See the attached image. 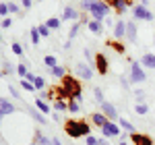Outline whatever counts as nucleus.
<instances>
[{
  "instance_id": "nucleus-1",
  "label": "nucleus",
  "mask_w": 155,
  "mask_h": 145,
  "mask_svg": "<svg viewBox=\"0 0 155 145\" xmlns=\"http://www.w3.org/2000/svg\"><path fill=\"white\" fill-rule=\"evenodd\" d=\"M50 96L52 97L56 96L58 99H62V102H71V99H74V102H83V85L79 83V79L66 75L64 79H60L58 87L50 91Z\"/></svg>"
},
{
  "instance_id": "nucleus-2",
  "label": "nucleus",
  "mask_w": 155,
  "mask_h": 145,
  "mask_svg": "<svg viewBox=\"0 0 155 145\" xmlns=\"http://www.w3.org/2000/svg\"><path fill=\"white\" fill-rule=\"evenodd\" d=\"M64 131L68 137L79 139V137H89L91 135V126L87 124V120H66L64 122Z\"/></svg>"
},
{
  "instance_id": "nucleus-3",
  "label": "nucleus",
  "mask_w": 155,
  "mask_h": 145,
  "mask_svg": "<svg viewBox=\"0 0 155 145\" xmlns=\"http://www.w3.org/2000/svg\"><path fill=\"white\" fill-rule=\"evenodd\" d=\"M87 11L93 15V21H99V23H104V19H106L107 12H110V6H107L104 0H91Z\"/></svg>"
},
{
  "instance_id": "nucleus-4",
  "label": "nucleus",
  "mask_w": 155,
  "mask_h": 145,
  "mask_svg": "<svg viewBox=\"0 0 155 145\" xmlns=\"http://www.w3.org/2000/svg\"><path fill=\"white\" fill-rule=\"evenodd\" d=\"M145 81H147V75L141 69V64L139 62H132L130 64V83H145Z\"/></svg>"
},
{
  "instance_id": "nucleus-5",
  "label": "nucleus",
  "mask_w": 155,
  "mask_h": 145,
  "mask_svg": "<svg viewBox=\"0 0 155 145\" xmlns=\"http://www.w3.org/2000/svg\"><path fill=\"white\" fill-rule=\"evenodd\" d=\"M132 15H134V19H143V21H153V12L149 11L147 6H143V4L134 6V8H132Z\"/></svg>"
},
{
  "instance_id": "nucleus-6",
  "label": "nucleus",
  "mask_w": 155,
  "mask_h": 145,
  "mask_svg": "<svg viewBox=\"0 0 155 145\" xmlns=\"http://www.w3.org/2000/svg\"><path fill=\"white\" fill-rule=\"evenodd\" d=\"M101 106V112L107 116V120H118V110L114 108V104H110V102H104V104H99Z\"/></svg>"
},
{
  "instance_id": "nucleus-7",
  "label": "nucleus",
  "mask_w": 155,
  "mask_h": 145,
  "mask_svg": "<svg viewBox=\"0 0 155 145\" xmlns=\"http://www.w3.org/2000/svg\"><path fill=\"white\" fill-rule=\"evenodd\" d=\"M130 141L134 145H153V139L149 135H141V133H128Z\"/></svg>"
},
{
  "instance_id": "nucleus-8",
  "label": "nucleus",
  "mask_w": 155,
  "mask_h": 145,
  "mask_svg": "<svg viewBox=\"0 0 155 145\" xmlns=\"http://www.w3.org/2000/svg\"><path fill=\"white\" fill-rule=\"evenodd\" d=\"M101 133H104V137H120V129H118V124L107 120L106 124L101 126Z\"/></svg>"
},
{
  "instance_id": "nucleus-9",
  "label": "nucleus",
  "mask_w": 155,
  "mask_h": 145,
  "mask_svg": "<svg viewBox=\"0 0 155 145\" xmlns=\"http://www.w3.org/2000/svg\"><path fill=\"white\" fill-rule=\"evenodd\" d=\"M77 75H79L81 79H85V81H89V79L93 77V71H91V66H89V64L81 62V64H77Z\"/></svg>"
},
{
  "instance_id": "nucleus-10",
  "label": "nucleus",
  "mask_w": 155,
  "mask_h": 145,
  "mask_svg": "<svg viewBox=\"0 0 155 145\" xmlns=\"http://www.w3.org/2000/svg\"><path fill=\"white\" fill-rule=\"evenodd\" d=\"M95 69H97L99 75H106V72H107V60H106L104 54H97V56H95Z\"/></svg>"
},
{
  "instance_id": "nucleus-11",
  "label": "nucleus",
  "mask_w": 155,
  "mask_h": 145,
  "mask_svg": "<svg viewBox=\"0 0 155 145\" xmlns=\"http://www.w3.org/2000/svg\"><path fill=\"white\" fill-rule=\"evenodd\" d=\"M114 37L116 39H122V37H126V23L120 19L118 23L114 25Z\"/></svg>"
},
{
  "instance_id": "nucleus-12",
  "label": "nucleus",
  "mask_w": 155,
  "mask_h": 145,
  "mask_svg": "<svg viewBox=\"0 0 155 145\" xmlns=\"http://www.w3.org/2000/svg\"><path fill=\"white\" fill-rule=\"evenodd\" d=\"M126 39L128 42H137V23L134 21L126 23Z\"/></svg>"
},
{
  "instance_id": "nucleus-13",
  "label": "nucleus",
  "mask_w": 155,
  "mask_h": 145,
  "mask_svg": "<svg viewBox=\"0 0 155 145\" xmlns=\"http://www.w3.org/2000/svg\"><path fill=\"white\" fill-rule=\"evenodd\" d=\"M62 19H64V21H77V19H79V12L74 11L72 6H66V8L62 11Z\"/></svg>"
},
{
  "instance_id": "nucleus-14",
  "label": "nucleus",
  "mask_w": 155,
  "mask_h": 145,
  "mask_svg": "<svg viewBox=\"0 0 155 145\" xmlns=\"http://www.w3.org/2000/svg\"><path fill=\"white\" fill-rule=\"evenodd\" d=\"M141 64H143L145 69H155V54L147 52L143 58H141Z\"/></svg>"
},
{
  "instance_id": "nucleus-15",
  "label": "nucleus",
  "mask_w": 155,
  "mask_h": 145,
  "mask_svg": "<svg viewBox=\"0 0 155 145\" xmlns=\"http://www.w3.org/2000/svg\"><path fill=\"white\" fill-rule=\"evenodd\" d=\"M91 120H93V124H97V126L101 129V126L107 122V116L104 114V112H95V114H91Z\"/></svg>"
},
{
  "instance_id": "nucleus-16",
  "label": "nucleus",
  "mask_w": 155,
  "mask_h": 145,
  "mask_svg": "<svg viewBox=\"0 0 155 145\" xmlns=\"http://www.w3.org/2000/svg\"><path fill=\"white\" fill-rule=\"evenodd\" d=\"M15 112V106H12L11 102H6V99H0V114L4 116V114H12Z\"/></svg>"
},
{
  "instance_id": "nucleus-17",
  "label": "nucleus",
  "mask_w": 155,
  "mask_h": 145,
  "mask_svg": "<svg viewBox=\"0 0 155 145\" xmlns=\"http://www.w3.org/2000/svg\"><path fill=\"white\" fill-rule=\"evenodd\" d=\"M50 72H52V75H54V77H58V79H64V77H66V75H68V72H66V69H64V66H54V69H50Z\"/></svg>"
},
{
  "instance_id": "nucleus-18",
  "label": "nucleus",
  "mask_w": 155,
  "mask_h": 145,
  "mask_svg": "<svg viewBox=\"0 0 155 145\" xmlns=\"http://www.w3.org/2000/svg\"><path fill=\"white\" fill-rule=\"evenodd\" d=\"M87 27H89V31H93V33H97V35L104 31V27H101V23H99V21H89V23H87Z\"/></svg>"
},
{
  "instance_id": "nucleus-19",
  "label": "nucleus",
  "mask_w": 155,
  "mask_h": 145,
  "mask_svg": "<svg viewBox=\"0 0 155 145\" xmlns=\"http://www.w3.org/2000/svg\"><path fill=\"white\" fill-rule=\"evenodd\" d=\"M35 106H37V110H39L41 114H50V106L41 99V97H37V99H35Z\"/></svg>"
},
{
  "instance_id": "nucleus-20",
  "label": "nucleus",
  "mask_w": 155,
  "mask_h": 145,
  "mask_svg": "<svg viewBox=\"0 0 155 145\" xmlns=\"http://www.w3.org/2000/svg\"><path fill=\"white\" fill-rule=\"evenodd\" d=\"M134 110H137V114H147V112H149V106L145 104L143 99H139L137 106H134Z\"/></svg>"
},
{
  "instance_id": "nucleus-21",
  "label": "nucleus",
  "mask_w": 155,
  "mask_h": 145,
  "mask_svg": "<svg viewBox=\"0 0 155 145\" xmlns=\"http://www.w3.org/2000/svg\"><path fill=\"white\" fill-rule=\"evenodd\" d=\"M29 35H31V44H33V46H37V44H39V29H37V27H31V31H29Z\"/></svg>"
},
{
  "instance_id": "nucleus-22",
  "label": "nucleus",
  "mask_w": 155,
  "mask_h": 145,
  "mask_svg": "<svg viewBox=\"0 0 155 145\" xmlns=\"http://www.w3.org/2000/svg\"><path fill=\"white\" fill-rule=\"evenodd\" d=\"M35 143H37V145H52V139L44 137L41 133H37V135H35Z\"/></svg>"
},
{
  "instance_id": "nucleus-23",
  "label": "nucleus",
  "mask_w": 155,
  "mask_h": 145,
  "mask_svg": "<svg viewBox=\"0 0 155 145\" xmlns=\"http://www.w3.org/2000/svg\"><path fill=\"white\" fill-rule=\"evenodd\" d=\"M31 116H33V118H35L39 124H46V122H48L46 114H41V112H35V110H31Z\"/></svg>"
},
{
  "instance_id": "nucleus-24",
  "label": "nucleus",
  "mask_w": 155,
  "mask_h": 145,
  "mask_svg": "<svg viewBox=\"0 0 155 145\" xmlns=\"http://www.w3.org/2000/svg\"><path fill=\"white\" fill-rule=\"evenodd\" d=\"M118 120H120V126H122L124 131H128V133H137V131H134V126H132L126 118H118Z\"/></svg>"
},
{
  "instance_id": "nucleus-25",
  "label": "nucleus",
  "mask_w": 155,
  "mask_h": 145,
  "mask_svg": "<svg viewBox=\"0 0 155 145\" xmlns=\"http://www.w3.org/2000/svg\"><path fill=\"white\" fill-rule=\"evenodd\" d=\"M54 110H58V112H64V110H68V102L56 99V102H54Z\"/></svg>"
},
{
  "instance_id": "nucleus-26",
  "label": "nucleus",
  "mask_w": 155,
  "mask_h": 145,
  "mask_svg": "<svg viewBox=\"0 0 155 145\" xmlns=\"http://www.w3.org/2000/svg\"><path fill=\"white\" fill-rule=\"evenodd\" d=\"M44 64H46L48 69H54V66H58V64H56V58H54L52 54H48V56L44 58Z\"/></svg>"
},
{
  "instance_id": "nucleus-27",
  "label": "nucleus",
  "mask_w": 155,
  "mask_h": 145,
  "mask_svg": "<svg viewBox=\"0 0 155 145\" xmlns=\"http://www.w3.org/2000/svg\"><path fill=\"white\" fill-rule=\"evenodd\" d=\"M79 110H81V104L74 102V99H71V102H68V112H71V114H77Z\"/></svg>"
},
{
  "instance_id": "nucleus-28",
  "label": "nucleus",
  "mask_w": 155,
  "mask_h": 145,
  "mask_svg": "<svg viewBox=\"0 0 155 145\" xmlns=\"http://www.w3.org/2000/svg\"><path fill=\"white\" fill-rule=\"evenodd\" d=\"M21 87H23L25 91H35V85L31 83V81H27V79H21Z\"/></svg>"
},
{
  "instance_id": "nucleus-29",
  "label": "nucleus",
  "mask_w": 155,
  "mask_h": 145,
  "mask_svg": "<svg viewBox=\"0 0 155 145\" xmlns=\"http://www.w3.org/2000/svg\"><path fill=\"white\" fill-rule=\"evenodd\" d=\"M46 25H48L50 29H58V27H60V19L52 17V19H48V21H46Z\"/></svg>"
},
{
  "instance_id": "nucleus-30",
  "label": "nucleus",
  "mask_w": 155,
  "mask_h": 145,
  "mask_svg": "<svg viewBox=\"0 0 155 145\" xmlns=\"http://www.w3.org/2000/svg\"><path fill=\"white\" fill-rule=\"evenodd\" d=\"M33 85H35V89H44V87H46V81H44V77H37V75H35V79H33Z\"/></svg>"
},
{
  "instance_id": "nucleus-31",
  "label": "nucleus",
  "mask_w": 155,
  "mask_h": 145,
  "mask_svg": "<svg viewBox=\"0 0 155 145\" xmlns=\"http://www.w3.org/2000/svg\"><path fill=\"white\" fill-rule=\"evenodd\" d=\"M12 52H15V54H17V56H21V54H23V46H21V44H19V42H12Z\"/></svg>"
},
{
  "instance_id": "nucleus-32",
  "label": "nucleus",
  "mask_w": 155,
  "mask_h": 145,
  "mask_svg": "<svg viewBox=\"0 0 155 145\" xmlns=\"http://www.w3.org/2000/svg\"><path fill=\"white\" fill-rule=\"evenodd\" d=\"M15 69H17V72H19V75H21V77H27V75H29V72H27V66H25L23 62H21V64H19V66H15Z\"/></svg>"
},
{
  "instance_id": "nucleus-33",
  "label": "nucleus",
  "mask_w": 155,
  "mask_h": 145,
  "mask_svg": "<svg viewBox=\"0 0 155 145\" xmlns=\"http://www.w3.org/2000/svg\"><path fill=\"white\" fill-rule=\"evenodd\" d=\"M37 29H39V35H41V37H48L50 35V27H48V25H39Z\"/></svg>"
},
{
  "instance_id": "nucleus-34",
  "label": "nucleus",
  "mask_w": 155,
  "mask_h": 145,
  "mask_svg": "<svg viewBox=\"0 0 155 145\" xmlns=\"http://www.w3.org/2000/svg\"><path fill=\"white\" fill-rule=\"evenodd\" d=\"M93 96H95L97 104H104V102H106V99H104V93H101V89H99V87H97L95 91H93Z\"/></svg>"
},
{
  "instance_id": "nucleus-35",
  "label": "nucleus",
  "mask_w": 155,
  "mask_h": 145,
  "mask_svg": "<svg viewBox=\"0 0 155 145\" xmlns=\"http://www.w3.org/2000/svg\"><path fill=\"white\" fill-rule=\"evenodd\" d=\"M79 29H81V23H74V25H72V29L68 31V35H71V37H74L77 33H79Z\"/></svg>"
},
{
  "instance_id": "nucleus-36",
  "label": "nucleus",
  "mask_w": 155,
  "mask_h": 145,
  "mask_svg": "<svg viewBox=\"0 0 155 145\" xmlns=\"http://www.w3.org/2000/svg\"><path fill=\"white\" fill-rule=\"evenodd\" d=\"M8 4H4V2H0V15H2V17H6V15H8Z\"/></svg>"
},
{
  "instance_id": "nucleus-37",
  "label": "nucleus",
  "mask_w": 155,
  "mask_h": 145,
  "mask_svg": "<svg viewBox=\"0 0 155 145\" xmlns=\"http://www.w3.org/2000/svg\"><path fill=\"white\" fill-rule=\"evenodd\" d=\"M2 66H4V71H2L4 75H8V72H12V64H11V62H6V60H4V64H2Z\"/></svg>"
},
{
  "instance_id": "nucleus-38",
  "label": "nucleus",
  "mask_w": 155,
  "mask_h": 145,
  "mask_svg": "<svg viewBox=\"0 0 155 145\" xmlns=\"http://www.w3.org/2000/svg\"><path fill=\"white\" fill-rule=\"evenodd\" d=\"M97 141H99V139L93 137V135H89V137H87V145H97Z\"/></svg>"
},
{
  "instance_id": "nucleus-39",
  "label": "nucleus",
  "mask_w": 155,
  "mask_h": 145,
  "mask_svg": "<svg viewBox=\"0 0 155 145\" xmlns=\"http://www.w3.org/2000/svg\"><path fill=\"white\" fill-rule=\"evenodd\" d=\"M112 48H116V52H120V54L124 52V46H122V44H116V42L112 44Z\"/></svg>"
},
{
  "instance_id": "nucleus-40",
  "label": "nucleus",
  "mask_w": 155,
  "mask_h": 145,
  "mask_svg": "<svg viewBox=\"0 0 155 145\" xmlns=\"http://www.w3.org/2000/svg\"><path fill=\"white\" fill-rule=\"evenodd\" d=\"M8 11L11 12H19V6H17L15 2H8Z\"/></svg>"
},
{
  "instance_id": "nucleus-41",
  "label": "nucleus",
  "mask_w": 155,
  "mask_h": 145,
  "mask_svg": "<svg viewBox=\"0 0 155 145\" xmlns=\"http://www.w3.org/2000/svg\"><path fill=\"white\" fill-rule=\"evenodd\" d=\"M11 19H2V27H4V29H8V27H11Z\"/></svg>"
},
{
  "instance_id": "nucleus-42",
  "label": "nucleus",
  "mask_w": 155,
  "mask_h": 145,
  "mask_svg": "<svg viewBox=\"0 0 155 145\" xmlns=\"http://www.w3.org/2000/svg\"><path fill=\"white\" fill-rule=\"evenodd\" d=\"M31 4H33V0H23V8H31Z\"/></svg>"
},
{
  "instance_id": "nucleus-43",
  "label": "nucleus",
  "mask_w": 155,
  "mask_h": 145,
  "mask_svg": "<svg viewBox=\"0 0 155 145\" xmlns=\"http://www.w3.org/2000/svg\"><path fill=\"white\" fill-rule=\"evenodd\" d=\"M8 89H11V93H12V96H15V97H19V91H17V89H15L12 85H11V87H8Z\"/></svg>"
},
{
  "instance_id": "nucleus-44",
  "label": "nucleus",
  "mask_w": 155,
  "mask_h": 145,
  "mask_svg": "<svg viewBox=\"0 0 155 145\" xmlns=\"http://www.w3.org/2000/svg\"><path fill=\"white\" fill-rule=\"evenodd\" d=\"M97 145H110V143H107L106 139H104V137H101V139H99V141H97Z\"/></svg>"
},
{
  "instance_id": "nucleus-45",
  "label": "nucleus",
  "mask_w": 155,
  "mask_h": 145,
  "mask_svg": "<svg viewBox=\"0 0 155 145\" xmlns=\"http://www.w3.org/2000/svg\"><path fill=\"white\" fill-rule=\"evenodd\" d=\"M52 145H62V143H60L58 139H52Z\"/></svg>"
},
{
  "instance_id": "nucleus-46",
  "label": "nucleus",
  "mask_w": 155,
  "mask_h": 145,
  "mask_svg": "<svg viewBox=\"0 0 155 145\" xmlns=\"http://www.w3.org/2000/svg\"><path fill=\"white\" fill-rule=\"evenodd\" d=\"M118 145H126V143H124V141H120V143H118Z\"/></svg>"
},
{
  "instance_id": "nucleus-47",
  "label": "nucleus",
  "mask_w": 155,
  "mask_h": 145,
  "mask_svg": "<svg viewBox=\"0 0 155 145\" xmlns=\"http://www.w3.org/2000/svg\"><path fill=\"white\" fill-rule=\"evenodd\" d=\"M0 124H2V114H0Z\"/></svg>"
},
{
  "instance_id": "nucleus-48",
  "label": "nucleus",
  "mask_w": 155,
  "mask_h": 145,
  "mask_svg": "<svg viewBox=\"0 0 155 145\" xmlns=\"http://www.w3.org/2000/svg\"><path fill=\"white\" fill-rule=\"evenodd\" d=\"M0 39H2V35H0Z\"/></svg>"
},
{
  "instance_id": "nucleus-49",
  "label": "nucleus",
  "mask_w": 155,
  "mask_h": 145,
  "mask_svg": "<svg viewBox=\"0 0 155 145\" xmlns=\"http://www.w3.org/2000/svg\"><path fill=\"white\" fill-rule=\"evenodd\" d=\"M153 42H155V37H153Z\"/></svg>"
}]
</instances>
